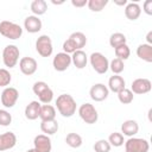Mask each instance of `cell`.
I'll use <instances>...</instances> for the list:
<instances>
[{
    "label": "cell",
    "instance_id": "cell-1",
    "mask_svg": "<svg viewBox=\"0 0 152 152\" xmlns=\"http://www.w3.org/2000/svg\"><path fill=\"white\" fill-rule=\"evenodd\" d=\"M56 108L64 118H70L76 113L77 104L70 94H61L56 99Z\"/></svg>",
    "mask_w": 152,
    "mask_h": 152
},
{
    "label": "cell",
    "instance_id": "cell-2",
    "mask_svg": "<svg viewBox=\"0 0 152 152\" xmlns=\"http://www.w3.org/2000/svg\"><path fill=\"white\" fill-rule=\"evenodd\" d=\"M0 34L4 36L7 39H19L23 34V28L20 25L10 21V20H2L0 23Z\"/></svg>",
    "mask_w": 152,
    "mask_h": 152
},
{
    "label": "cell",
    "instance_id": "cell-3",
    "mask_svg": "<svg viewBox=\"0 0 152 152\" xmlns=\"http://www.w3.org/2000/svg\"><path fill=\"white\" fill-rule=\"evenodd\" d=\"M32 90L38 96L39 102H42L44 104H49L52 101V99H53V91H52V89L44 81L34 82V84L32 87Z\"/></svg>",
    "mask_w": 152,
    "mask_h": 152
},
{
    "label": "cell",
    "instance_id": "cell-4",
    "mask_svg": "<svg viewBox=\"0 0 152 152\" xmlns=\"http://www.w3.org/2000/svg\"><path fill=\"white\" fill-rule=\"evenodd\" d=\"M19 55H20V51L17 45H14V44L6 45L2 51V62H4L5 66H7L10 69L14 68L19 61Z\"/></svg>",
    "mask_w": 152,
    "mask_h": 152
},
{
    "label": "cell",
    "instance_id": "cell-5",
    "mask_svg": "<svg viewBox=\"0 0 152 152\" xmlns=\"http://www.w3.org/2000/svg\"><path fill=\"white\" fill-rule=\"evenodd\" d=\"M89 62L97 74H106L109 69V61L101 52H93L89 57Z\"/></svg>",
    "mask_w": 152,
    "mask_h": 152
},
{
    "label": "cell",
    "instance_id": "cell-6",
    "mask_svg": "<svg viewBox=\"0 0 152 152\" xmlns=\"http://www.w3.org/2000/svg\"><path fill=\"white\" fill-rule=\"evenodd\" d=\"M78 115L88 125L95 124L97 121V119H99V114H97L96 108L91 103H89V102L82 103L80 106V108H78Z\"/></svg>",
    "mask_w": 152,
    "mask_h": 152
},
{
    "label": "cell",
    "instance_id": "cell-7",
    "mask_svg": "<svg viewBox=\"0 0 152 152\" xmlns=\"http://www.w3.org/2000/svg\"><path fill=\"white\" fill-rule=\"evenodd\" d=\"M148 150H150V144L146 139L132 137L125 141L126 152H148Z\"/></svg>",
    "mask_w": 152,
    "mask_h": 152
},
{
    "label": "cell",
    "instance_id": "cell-8",
    "mask_svg": "<svg viewBox=\"0 0 152 152\" xmlns=\"http://www.w3.org/2000/svg\"><path fill=\"white\" fill-rule=\"evenodd\" d=\"M36 50L42 57H50L53 51L52 40L48 34H42L36 40Z\"/></svg>",
    "mask_w": 152,
    "mask_h": 152
},
{
    "label": "cell",
    "instance_id": "cell-9",
    "mask_svg": "<svg viewBox=\"0 0 152 152\" xmlns=\"http://www.w3.org/2000/svg\"><path fill=\"white\" fill-rule=\"evenodd\" d=\"M19 99V91L13 87H6L1 93V103L6 108H12Z\"/></svg>",
    "mask_w": 152,
    "mask_h": 152
},
{
    "label": "cell",
    "instance_id": "cell-10",
    "mask_svg": "<svg viewBox=\"0 0 152 152\" xmlns=\"http://www.w3.org/2000/svg\"><path fill=\"white\" fill-rule=\"evenodd\" d=\"M89 95H90V99L94 100L95 102H101L108 97L109 90L107 86H104L103 83H95L94 86H91L89 90Z\"/></svg>",
    "mask_w": 152,
    "mask_h": 152
},
{
    "label": "cell",
    "instance_id": "cell-11",
    "mask_svg": "<svg viewBox=\"0 0 152 152\" xmlns=\"http://www.w3.org/2000/svg\"><path fill=\"white\" fill-rule=\"evenodd\" d=\"M71 64V56L65 53V52H58L53 59H52V65L56 71H65Z\"/></svg>",
    "mask_w": 152,
    "mask_h": 152
},
{
    "label": "cell",
    "instance_id": "cell-12",
    "mask_svg": "<svg viewBox=\"0 0 152 152\" xmlns=\"http://www.w3.org/2000/svg\"><path fill=\"white\" fill-rule=\"evenodd\" d=\"M151 88L152 84L148 78H135L131 84V91L138 95L147 94L151 90Z\"/></svg>",
    "mask_w": 152,
    "mask_h": 152
},
{
    "label": "cell",
    "instance_id": "cell-13",
    "mask_svg": "<svg viewBox=\"0 0 152 152\" xmlns=\"http://www.w3.org/2000/svg\"><path fill=\"white\" fill-rule=\"evenodd\" d=\"M37 68H38L37 61L32 57H23L19 61V69L26 76L33 75L37 71Z\"/></svg>",
    "mask_w": 152,
    "mask_h": 152
},
{
    "label": "cell",
    "instance_id": "cell-14",
    "mask_svg": "<svg viewBox=\"0 0 152 152\" xmlns=\"http://www.w3.org/2000/svg\"><path fill=\"white\" fill-rule=\"evenodd\" d=\"M33 145L38 152H51L52 150L51 139L49 138V135H45V134L36 135L33 139Z\"/></svg>",
    "mask_w": 152,
    "mask_h": 152
},
{
    "label": "cell",
    "instance_id": "cell-15",
    "mask_svg": "<svg viewBox=\"0 0 152 152\" xmlns=\"http://www.w3.org/2000/svg\"><path fill=\"white\" fill-rule=\"evenodd\" d=\"M17 144V137L13 132H5L0 134V152L11 150Z\"/></svg>",
    "mask_w": 152,
    "mask_h": 152
},
{
    "label": "cell",
    "instance_id": "cell-16",
    "mask_svg": "<svg viewBox=\"0 0 152 152\" xmlns=\"http://www.w3.org/2000/svg\"><path fill=\"white\" fill-rule=\"evenodd\" d=\"M42 20L36 15H28L24 20V27L28 33H37L42 30Z\"/></svg>",
    "mask_w": 152,
    "mask_h": 152
},
{
    "label": "cell",
    "instance_id": "cell-17",
    "mask_svg": "<svg viewBox=\"0 0 152 152\" xmlns=\"http://www.w3.org/2000/svg\"><path fill=\"white\" fill-rule=\"evenodd\" d=\"M138 132H139V125L135 120L129 119V120H126V121L122 122V125H121V134L122 135L132 138Z\"/></svg>",
    "mask_w": 152,
    "mask_h": 152
},
{
    "label": "cell",
    "instance_id": "cell-18",
    "mask_svg": "<svg viewBox=\"0 0 152 152\" xmlns=\"http://www.w3.org/2000/svg\"><path fill=\"white\" fill-rule=\"evenodd\" d=\"M125 86H126V82H125V80H124L122 76H120V75H113L108 80V87L107 88H108V90L118 94L120 90H122L124 88H126Z\"/></svg>",
    "mask_w": 152,
    "mask_h": 152
},
{
    "label": "cell",
    "instance_id": "cell-19",
    "mask_svg": "<svg viewBox=\"0 0 152 152\" xmlns=\"http://www.w3.org/2000/svg\"><path fill=\"white\" fill-rule=\"evenodd\" d=\"M71 63L77 68V69H83L87 66L88 63V56L83 50H76L71 55Z\"/></svg>",
    "mask_w": 152,
    "mask_h": 152
},
{
    "label": "cell",
    "instance_id": "cell-20",
    "mask_svg": "<svg viewBox=\"0 0 152 152\" xmlns=\"http://www.w3.org/2000/svg\"><path fill=\"white\" fill-rule=\"evenodd\" d=\"M40 102L38 101H31L26 107H25V116L28 120H36L39 118V112H40Z\"/></svg>",
    "mask_w": 152,
    "mask_h": 152
},
{
    "label": "cell",
    "instance_id": "cell-21",
    "mask_svg": "<svg viewBox=\"0 0 152 152\" xmlns=\"http://www.w3.org/2000/svg\"><path fill=\"white\" fill-rule=\"evenodd\" d=\"M141 14V7L137 2H129L125 7V15L127 19L134 21L137 20Z\"/></svg>",
    "mask_w": 152,
    "mask_h": 152
},
{
    "label": "cell",
    "instance_id": "cell-22",
    "mask_svg": "<svg viewBox=\"0 0 152 152\" xmlns=\"http://www.w3.org/2000/svg\"><path fill=\"white\" fill-rule=\"evenodd\" d=\"M137 56L147 63H152V45L146 43L140 44L137 48Z\"/></svg>",
    "mask_w": 152,
    "mask_h": 152
},
{
    "label": "cell",
    "instance_id": "cell-23",
    "mask_svg": "<svg viewBox=\"0 0 152 152\" xmlns=\"http://www.w3.org/2000/svg\"><path fill=\"white\" fill-rule=\"evenodd\" d=\"M39 119L42 121H49L56 119V108L51 104H43L40 106Z\"/></svg>",
    "mask_w": 152,
    "mask_h": 152
},
{
    "label": "cell",
    "instance_id": "cell-24",
    "mask_svg": "<svg viewBox=\"0 0 152 152\" xmlns=\"http://www.w3.org/2000/svg\"><path fill=\"white\" fill-rule=\"evenodd\" d=\"M59 126L57 120H49V121H42L40 122V129L45 135H52L55 133H57Z\"/></svg>",
    "mask_w": 152,
    "mask_h": 152
},
{
    "label": "cell",
    "instance_id": "cell-25",
    "mask_svg": "<svg viewBox=\"0 0 152 152\" xmlns=\"http://www.w3.org/2000/svg\"><path fill=\"white\" fill-rule=\"evenodd\" d=\"M30 7H31V11H32L33 15H36V17L43 15L48 11V4L44 0H33L31 2Z\"/></svg>",
    "mask_w": 152,
    "mask_h": 152
},
{
    "label": "cell",
    "instance_id": "cell-26",
    "mask_svg": "<svg viewBox=\"0 0 152 152\" xmlns=\"http://www.w3.org/2000/svg\"><path fill=\"white\" fill-rule=\"evenodd\" d=\"M69 39L72 40V43L76 45V49L77 50H82V48H84L86 44H87V37H86V34L83 32H80V31L72 32L70 34Z\"/></svg>",
    "mask_w": 152,
    "mask_h": 152
},
{
    "label": "cell",
    "instance_id": "cell-27",
    "mask_svg": "<svg viewBox=\"0 0 152 152\" xmlns=\"http://www.w3.org/2000/svg\"><path fill=\"white\" fill-rule=\"evenodd\" d=\"M126 42H127V38H126V36H125L124 33H121V32L112 33L110 37H109V45H110L113 49H115V48H118V46H120V45H122V44H126Z\"/></svg>",
    "mask_w": 152,
    "mask_h": 152
},
{
    "label": "cell",
    "instance_id": "cell-28",
    "mask_svg": "<svg viewBox=\"0 0 152 152\" xmlns=\"http://www.w3.org/2000/svg\"><path fill=\"white\" fill-rule=\"evenodd\" d=\"M65 142L68 146L72 147V148H78L81 147L82 145V137L77 133H69L66 137H65Z\"/></svg>",
    "mask_w": 152,
    "mask_h": 152
},
{
    "label": "cell",
    "instance_id": "cell-29",
    "mask_svg": "<svg viewBox=\"0 0 152 152\" xmlns=\"http://www.w3.org/2000/svg\"><path fill=\"white\" fill-rule=\"evenodd\" d=\"M118 99H119V101H120L122 104H129V103L133 102L134 95H133V93L131 91V89L124 88L122 90H120V91L118 93Z\"/></svg>",
    "mask_w": 152,
    "mask_h": 152
},
{
    "label": "cell",
    "instance_id": "cell-30",
    "mask_svg": "<svg viewBox=\"0 0 152 152\" xmlns=\"http://www.w3.org/2000/svg\"><path fill=\"white\" fill-rule=\"evenodd\" d=\"M114 52H115V56L116 58L121 59V61H126L128 59L129 55H131V50H129V46L127 44H122L118 48L114 49Z\"/></svg>",
    "mask_w": 152,
    "mask_h": 152
},
{
    "label": "cell",
    "instance_id": "cell-31",
    "mask_svg": "<svg viewBox=\"0 0 152 152\" xmlns=\"http://www.w3.org/2000/svg\"><path fill=\"white\" fill-rule=\"evenodd\" d=\"M108 142L110 144V146L120 147L125 144V139H124V135L120 132H113L108 137Z\"/></svg>",
    "mask_w": 152,
    "mask_h": 152
},
{
    "label": "cell",
    "instance_id": "cell-32",
    "mask_svg": "<svg viewBox=\"0 0 152 152\" xmlns=\"http://www.w3.org/2000/svg\"><path fill=\"white\" fill-rule=\"evenodd\" d=\"M108 4V0H89L87 6L91 12H101Z\"/></svg>",
    "mask_w": 152,
    "mask_h": 152
},
{
    "label": "cell",
    "instance_id": "cell-33",
    "mask_svg": "<svg viewBox=\"0 0 152 152\" xmlns=\"http://www.w3.org/2000/svg\"><path fill=\"white\" fill-rule=\"evenodd\" d=\"M109 69L113 71L114 75H119L124 71L125 69V64H124V61L119 59V58H114L109 62Z\"/></svg>",
    "mask_w": 152,
    "mask_h": 152
},
{
    "label": "cell",
    "instance_id": "cell-34",
    "mask_svg": "<svg viewBox=\"0 0 152 152\" xmlns=\"http://www.w3.org/2000/svg\"><path fill=\"white\" fill-rule=\"evenodd\" d=\"M110 144L108 142V140H106V139H100V140H97L95 144H94V146H93V148H94V152H109L110 151Z\"/></svg>",
    "mask_w": 152,
    "mask_h": 152
},
{
    "label": "cell",
    "instance_id": "cell-35",
    "mask_svg": "<svg viewBox=\"0 0 152 152\" xmlns=\"http://www.w3.org/2000/svg\"><path fill=\"white\" fill-rule=\"evenodd\" d=\"M12 81V75L7 69H0V87H7L10 86Z\"/></svg>",
    "mask_w": 152,
    "mask_h": 152
},
{
    "label": "cell",
    "instance_id": "cell-36",
    "mask_svg": "<svg viewBox=\"0 0 152 152\" xmlns=\"http://www.w3.org/2000/svg\"><path fill=\"white\" fill-rule=\"evenodd\" d=\"M12 122V115L6 109H0V126H10Z\"/></svg>",
    "mask_w": 152,
    "mask_h": 152
},
{
    "label": "cell",
    "instance_id": "cell-37",
    "mask_svg": "<svg viewBox=\"0 0 152 152\" xmlns=\"http://www.w3.org/2000/svg\"><path fill=\"white\" fill-rule=\"evenodd\" d=\"M62 48H63V52H65V53H68V55H70V53L72 55V53L77 50V49H76V45H75V44L72 43V40L69 39V38L63 42V46H62Z\"/></svg>",
    "mask_w": 152,
    "mask_h": 152
},
{
    "label": "cell",
    "instance_id": "cell-38",
    "mask_svg": "<svg viewBox=\"0 0 152 152\" xmlns=\"http://www.w3.org/2000/svg\"><path fill=\"white\" fill-rule=\"evenodd\" d=\"M142 11L147 15H152V0H146L142 5Z\"/></svg>",
    "mask_w": 152,
    "mask_h": 152
},
{
    "label": "cell",
    "instance_id": "cell-39",
    "mask_svg": "<svg viewBox=\"0 0 152 152\" xmlns=\"http://www.w3.org/2000/svg\"><path fill=\"white\" fill-rule=\"evenodd\" d=\"M88 4L87 0H71V5L75 7H83Z\"/></svg>",
    "mask_w": 152,
    "mask_h": 152
},
{
    "label": "cell",
    "instance_id": "cell-40",
    "mask_svg": "<svg viewBox=\"0 0 152 152\" xmlns=\"http://www.w3.org/2000/svg\"><path fill=\"white\" fill-rule=\"evenodd\" d=\"M146 40H147L146 44L152 45V31H148V33H147V36H146Z\"/></svg>",
    "mask_w": 152,
    "mask_h": 152
},
{
    "label": "cell",
    "instance_id": "cell-41",
    "mask_svg": "<svg viewBox=\"0 0 152 152\" xmlns=\"http://www.w3.org/2000/svg\"><path fill=\"white\" fill-rule=\"evenodd\" d=\"M116 5H119V6H125V5H127V0H121V1H114Z\"/></svg>",
    "mask_w": 152,
    "mask_h": 152
},
{
    "label": "cell",
    "instance_id": "cell-42",
    "mask_svg": "<svg viewBox=\"0 0 152 152\" xmlns=\"http://www.w3.org/2000/svg\"><path fill=\"white\" fill-rule=\"evenodd\" d=\"M51 2H52V4H53V5H62V4H63V2H64V1H55V0H52V1H51Z\"/></svg>",
    "mask_w": 152,
    "mask_h": 152
},
{
    "label": "cell",
    "instance_id": "cell-43",
    "mask_svg": "<svg viewBox=\"0 0 152 152\" xmlns=\"http://www.w3.org/2000/svg\"><path fill=\"white\" fill-rule=\"evenodd\" d=\"M26 152H38V151H37V150H36V148L33 147V148H30V150H27Z\"/></svg>",
    "mask_w": 152,
    "mask_h": 152
}]
</instances>
